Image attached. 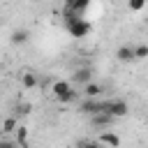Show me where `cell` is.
I'll return each instance as SVG.
<instances>
[{
	"label": "cell",
	"mask_w": 148,
	"mask_h": 148,
	"mask_svg": "<svg viewBox=\"0 0 148 148\" xmlns=\"http://www.w3.org/2000/svg\"><path fill=\"white\" fill-rule=\"evenodd\" d=\"M67 30L72 37H86L92 30V23L86 18H72V21H67Z\"/></svg>",
	"instance_id": "obj_1"
},
{
	"label": "cell",
	"mask_w": 148,
	"mask_h": 148,
	"mask_svg": "<svg viewBox=\"0 0 148 148\" xmlns=\"http://www.w3.org/2000/svg\"><path fill=\"white\" fill-rule=\"evenodd\" d=\"M104 111H106L111 118H123V116L130 113V106H127L125 99H109L106 106H104Z\"/></svg>",
	"instance_id": "obj_2"
},
{
	"label": "cell",
	"mask_w": 148,
	"mask_h": 148,
	"mask_svg": "<svg viewBox=\"0 0 148 148\" xmlns=\"http://www.w3.org/2000/svg\"><path fill=\"white\" fill-rule=\"evenodd\" d=\"M104 106H106V102H95V99H86V102L81 104V111H83V113H88V116H95V113L104 111Z\"/></svg>",
	"instance_id": "obj_3"
},
{
	"label": "cell",
	"mask_w": 148,
	"mask_h": 148,
	"mask_svg": "<svg viewBox=\"0 0 148 148\" xmlns=\"http://www.w3.org/2000/svg\"><path fill=\"white\" fill-rule=\"evenodd\" d=\"M99 143H104V146H109V148H120V136H118L116 132L104 130V132L99 134Z\"/></svg>",
	"instance_id": "obj_4"
},
{
	"label": "cell",
	"mask_w": 148,
	"mask_h": 148,
	"mask_svg": "<svg viewBox=\"0 0 148 148\" xmlns=\"http://www.w3.org/2000/svg\"><path fill=\"white\" fill-rule=\"evenodd\" d=\"M116 118H111L106 111H99V113H95V116H90V123L95 125V127H109L111 123H113Z\"/></svg>",
	"instance_id": "obj_5"
},
{
	"label": "cell",
	"mask_w": 148,
	"mask_h": 148,
	"mask_svg": "<svg viewBox=\"0 0 148 148\" xmlns=\"http://www.w3.org/2000/svg\"><path fill=\"white\" fill-rule=\"evenodd\" d=\"M116 58H118L120 62H130V60H134V46H130V44H123V46H118V51H116Z\"/></svg>",
	"instance_id": "obj_6"
},
{
	"label": "cell",
	"mask_w": 148,
	"mask_h": 148,
	"mask_svg": "<svg viewBox=\"0 0 148 148\" xmlns=\"http://www.w3.org/2000/svg\"><path fill=\"white\" fill-rule=\"evenodd\" d=\"M74 81H81L83 86L90 83V81H92V69H90V67H81V69H76V72H74Z\"/></svg>",
	"instance_id": "obj_7"
},
{
	"label": "cell",
	"mask_w": 148,
	"mask_h": 148,
	"mask_svg": "<svg viewBox=\"0 0 148 148\" xmlns=\"http://www.w3.org/2000/svg\"><path fill=\"white\" fill-rule=\"evenodd\" d=\"M72 90V83L69 81H56L53 83V95H56V99H60L65 92H69Z\"/></svg>",
	"instance_id": "obj_8"
},
{
	"label": "cell",
	"mask_w": 148,
	"mask_h": 148,
	"mask_svg": "<svg viewBox=\"0 0 148 148\" xmlns=\"http://www.w3.org/2000/svg\"><path fill=\"white\" fill-rule=\"evenodd\" d=\"M99 92H102V86H99V83H95V81H90V83H86V86H83V95H86L88 99H95Z\"/></svg>",
	"instance_id": "obj_9"
},
{
	"label": "cell",
	"mask_w": 148,
	"mask_h": 148,
	"mask_svg": "<svg viewBox=\"0 0 148 148\" xmlns=\"http://www.w3.org/2000/svg\"><path fill=\"white\" fill-rule=\"evenodd\" d=\"M30 39V32L28 30H14L12 32V44H25Z\"/></svg>",
	"instance_id": "obj_10"
},
{
	"label": "cell",
	"mask_w": 148,
	"mask_h": 148,
	"mask_svg": "<svg viewBox=\"0 0 148 148\" xmlns=\"http://www.w3.org/2000/svg\"><path fill=\"white\" fill-rule=\"evenodd\" d=\"M21 83H23L25 88H35V86H37V74H32V72H23V74H21Z\"/></svg>",
	"instance_id": "obj_11"
},
{
	"label": "cell",
	"mask_w": 148,
	"mask_h": 148,
	"mask_svg": "<svg viewBox=\"0 0 148 148\" xmlns=\"http://www.w3.org/2000/svg\"><path fill=\"white\" fill-rule=\"evenodd\" d=\"M143 58H148V44L134 46V60H143Z\"/></svg>",
	"instance_id": "obj_12"
},
{
	"label": "cell",
	"mask_w": 148,
	"mask_h": 148,
	"mask_svg": "<svg viewBox=\"0 0 148 148\" xmlns=\"http://www.w3.org/2000/svg\"><path fill=\"white\" fill-rule=\"evenodd\" d=\"M146 2L148 0H127V7H130V12H141L146 7Z\"/></svg>",
	"instance_id": "obj_13"
},
{
	"label": "cell",
	"mask_w": 148,
	"mask_h": 148,
	"mask_svg": "<svg viewBox=\"0 0 148 148\" xmlns=\"http://www.w3.org/2000/svg\"><path fill=\"white\" fill-rule=\"evenodd\" d=\"M74 99H76V92H74V88H72V90H69V92H65V95H62L58 102H62V104H69V102H74Z\"/></svg>",
	"instance_id": "obj_14"
},
{
	"label": "cell",
	"mask_w": 148,
	"mask_h": 148,
	"mask_svg": "<svg viewBox=\"0 0 148 148\" xmlns=\"http://www.w3.org/2000/svg\"><path fill=\"white\" fill-rule=\"evenodd\" d=\"M12 130H16V120L14 118H7L2 123V132H12Z\"/></svg>",
	"instance_id": "obj_15"
},
{
	"label": "cell",
	"mask_w": 148,
	"mask_h": 148,
	"mask_svg": "<svg viewBox=\"0 0 148 148\" xmlns=\"http://www.w3.org/2000/svg\"><path fill=\"white\" fill-rule=\"evenodd\" d=\"M16 134H18V141H21V146L25 148V136H28V132H25L23 127H18V132H16Z\"/></svg>",
	"instance_id": "obj_16"
},
{
	"label": "cell",
	"mask_w": 148,
	"mask_h": 148,
	"mask_svg": "<svg viewBox=\"0 0 148 148\" xmlns=\"http://www.w3.org/2000/svg\"><path fill=\"white\" fill-rule=\"evenodd\" d=\"M81 148H99L97 141H88V143H81Z\"/></svg>",
	"instance_id": "obj_17"
},
{
	"label": "cell",
	"mask_w": 148,
	"mask_h": 148,
	"mask_svg": "<svg viewBox=\"0 0 148 148\" xmlns=\"http://www.w3.org/2000/svg\"><path fill=\"white\" fill-rule=\"evenodd\" d=\"M0 148H16L14 141H0Z\"/></svg>",
	"instance_id": "obj_18"
},
{
	"label": "cell",
	"mask_w": 148,
	"mask_h": 148,
	"mask_svg": "<svg viewBox=\"0 0 148 148\" xmlns=\"http://www.w3.org/2000/svg\"><path fill=\"white\" fill-rule=\"evenodd\" d=\"M18 111H21V113H28V111H30V104H18Z\"/></svg>",
	"instance_id": "obj_19"
}]
</instances>
